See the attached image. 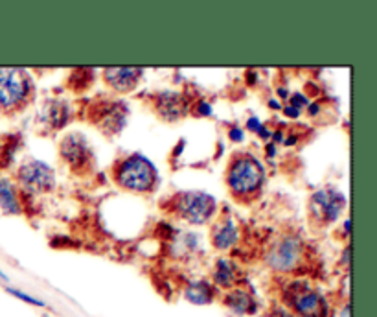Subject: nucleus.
I'll use <instances>...</instances> for the list:
<instances>
[{
    "instance_id": "f257e3e1",
    "label": "nucleus",
    "mask_w": 377,
    "mask_h": 317,
    "mask_svg": "<svg viewBox=\"0 0 377 317\" xmlns=\"http://www.w3.org/2000/svg\"><path fill=\"white\" fill-rule=\"evenodd\" d=\"M265 183V168L258 158L248 154L232 157L226 170V185L232 197L239 203H248L259 196Z\"/></svg>"
},
{
    "instance_id": "f03ea898",
    "label": "nucleus",
    "mask_w": 377,
    "mask_h": 317,
    "mask_svg": "<svg viewBox=\"0 0 377 317\" xmlns=\"http://www.w3.org/2000/svg\"><path fill=\"white\" fill-rule=\"evenodd\" d=\"M113 177L120 188L136 194H151L158 186V172L142 154H131L118 161Z\"/></svg>"
},
{
    "instance_id": "7ed1b4c3",
    "label": "nucleus",
    "mask_w": 377,
    "mask_h": 317,
    "mask_svg": "<svg viewBox=\"0 0 377 317\" xmlns=\"http://www.w3.org/2000/svg\"><path fill=\"white\" fill-rule=\"evenodd\" d=\"M35 94L30 72L22 69H0V113L15 115L26 109Z\"/></svg>"
},
{
    "instance_id": "20e7f679",
    "label": "nucleus",
    "mask_w": 377,
    "mask_h": 317,
    "mask_svg": "<svg viewBox=\"0 0 377 317\" xmlns=\"http://www.w3.org/2000/svg\"><path fill=\"white\" fill-rule=\"evenodd\" d=\"M284 302L298 317L329 316V305L326 297L313 290L307 280H291L284 288Z\"/></svg>"
},
{
    "instance_id": "39448f33",
    "label": "nucleus",
    "mask_w": 377,
    "mask_h": 317,
    "mask_svg": "<svg viewBox=\"0 0 377 317\" xmlns=\"http://www.w3.org/2000/svg\"><path fill=\"white\" fill-rule=\"evenodd\" d=\"M173 212L192 225H205L216 216L217 201L206 192H181L173 199Z\"/></svg>"
},
{
    "instance_id": "423d86ee",
    "label": "nucleus",
    "mask_w": 377,
    "mask_h": 317,
    "mask_svg": "<svg viewBox=\"0 0 377 317\" xmlns=\"http://www.w3.org/2000/svg\"><path fill=\"white\" fill-rule=\"evenodd\" d=\"M129 118V107L120 100L102 98L92 102L89 107V120L107 137H116L124 132Z\"/></svg>"
},
{
    "instance_id": "0eeeda50",
    "label": "nucleus",
    "mask_w": 377,
    "mask_h": 317,
    "mask_svg": "<svg viewBox=\"0 0 377 317\" xmlns=\"http://www.w3.org/2000/svg\"><path fill=\"white\" fill-rule=\"evenodd\" d=\"M304 253L306 247L298 236H284L267 253V264L275 271L291 273L304 264Z\"/></svg>"
},
{
    "instance_id": "6e6552de",
    "label": "nucleus",
    "mask_w": 377,
    "mask_h": 317,
    "mask_svg": "<svg viewBox=\"0 0 377 317\" xmlns=\"http://www.w3.org/2000/svg\"><path fill=\"white\" fill-rule=\"evenodd\" d=\"M17 179L21 183L22 190H26L32 196H39V194H48L50 190H54L55 172L44 161L32 158L19 168Z\"/></svg>"
},
{
    "instance_id": "1a4fd4ad",
    "label": "nucleus",
    "mask_w": 377,
    "mask_h": 317,
    "mask_svg": "<svg viewBox=\"0 0 377 317\" xmlns=\"http://www.w3.org/2000/svg\"><path fill=\"white\" fill-rule=\"evenodd\" d=\"M346 207V197L339 190L322 188L311 196L309 201V216L317 225H329L337 221L340 212Z\"/></svg>"
},
{
    "instance_id": "9d476101",
    "label": "nucleus",
    "mask_w": 377,
    "mask_h": 317,
    "mask_svg": "<svg viewBox=\"0 0 377 317\" xmlns=\"http://www.w3.org/2000/svg\"><path fill=\"white\" fill-rule=\"evenodd\" d=\"M59 155L63 163L75 174H86L94 163L91 144L81 133H71L61 141Z\"/></svg>"
},
{
    "instance_id": "9b49d317",
    "label": "nucleus",
    "mask_w": 377,
    "mask_h": 317,
    "mask_svg": "<svg viewBox=\"0 0 377 317\" xmlns=\"http://www.w3.org/2000/svg\"><path fill=\"white\" fill-rule=\"evenodd\" d=\"M155 111L164 122H178L188 113V100L177 91H162L155 96Z\"/></svg>"
},
{
    "instance_id": "f8f14e48",
    "label": "nucleus",
    "mask_w": 377,
    "mask_h": 317,
    "mask_svg": "<svg viewBox=\"0 0 377 317\" xmlns=\"http://www.w3.org/2000/svg\"><path fill=\"white\" fill-rule=\"evenodd\" d=\"M37 118L44 127H48L50 132L52 129L57 132V129H63L68 122H72L74 109H72V105L66 100L52 98L48 102H44L43 109H41Z\"/></svg>"
},
{
    "instance_id": "ddd939ff",
    "label": "nucleus",
    "mask_w": 377,
    "mask_h": 317,
    "mask_svg": "<svg viewBox=\"0 0 377 317\" xmlns=\"http://www.w3.org/2000/svg\"><path fill=\"white\" fill-rule=\"evenodd\" d=\"M142 76H144V71L135 66H116V69L103 71V80L107 83V87L120 94L133 93L138 87Z\"/></svg>"
},
{
    "instance_id": "4468645a",
    "label": "nucleus",
    "mask_w": 377,
    "mask_h": 317,
    "mask_svg": "<svg viewBox=\"0 0 377 317\" xmlns=\"http://www.w3.org/2000/svg\"><path fill=\"white\" fill-rule=\"evenodd\" d=\"M237 238H239V230H237L236 221L230 216L219 219L212 229V244L219 251H226V249L236 246Z\"/></svg>"
},
{
    "instance_id": "2eb2a0df",
    "label": "nucleus",
    "mask_w": 377,
    "mask_h": 317,
    "mask_svg": "<svg viewBox=\"0 0 377 317\" xmlns=\"http://www.w3.org/2000/svg\"><path fill=\"white\" fill-rule=\"evenodd\" d=\"M223 302L237 316H252L258 312V302L254 301V297L248 291L241 290V288H232L225 296Z\"/></svg>"
},
{
    "instance_id": "dca6fc26",
    "label": "nucleus",
    "mask_w": 377,
    "mask_h": 317,
    "mask_svg": "<svg viewBox=\"0 0 377 317\" xmlns=\"http://www.w3.org/2000/svg\"><path fill=\"white\" fill-rule=\"evenodd\" d=\"M184 297L192 305H210L216 297V286L208 280H192L184 290Z\"/></svg>"
},
{
    "instance_id": "f3484780",
    "label": "nucleus",
    "mask_w": 377,
    "mask_h": 317,
    "mask_svg": "<svg viewBox=\"0 0 377 317\" xmlns=\"http://www.w3.org/2000/svg\"><path fill=\"white\" fill-rule=\"evenodd\" d=\"M241 273L236 264L228 260V258H219L214 269V284L221 286V288H234L239 282Z\"/></svg>"
},
{
    "instance_id": "a211bd4d",
    "label": "nucleus",
    "mask_w": 377,
    "mask_h": 317,
    "mask_svg": "<svg viewBox=\"0 0 377 317\" xmlns=\"http://www.w3.org/2000/svg\"><path fill=\"white\" fill-rule=\"evenodd\" d=\"M0 208L6 214H21L22 205L19 199V192L10 179H0Z\"/></svg>"
},
{
    "instance_id": "6ab92c4d",
    "label": "nucleus",
    "mask_w": 377,
    "mask_h": 317,
    "mask_svg": "<svg viewBox=\"0 0 377 317\" xmlns=\"http://www.w3.org/2000/svg\"><path fill=\"white\" fill-rule=\"evenodd\" d=\"M13 154H15V146L10 143V138L4 141L0 137V166H6V163H10Z\"/></svg>"
},
{
    "instance_id": "aec40b11",
    "label": "nucleus",
    "mask_w": 377,
    "mask_h": 317,
    "mask_svg": "<svg viewBox=\"0 0 377 317\" xmlns=\"http://www.w3.org/2000/svg\"><path fill=\"white\" fill-rule=\"evenodd\" d=\"M247 129H248V132L258 133L259 137L265 138V141H267V138H270V135H273V133H270L269 129H267V127H265L264 124H261V122L258 120V118H254V116H252V118H248Z\"/></svg>"
},
{
    "instance_id": "412c9836",
    "label": "nucleus",
    "mask_w": 377,
    "mask_h": 317,
    "mask_svg": "<svg viewBox=\"0 0 377 317\" xmlns=\"http://www.w3.org/2000/svg\"><path fill=\"white\" fill-rule=\"evenodd\" d=\"M8 293L15 296L17 299H21V301L28 302V305H33V307H39V308L44 307V302L41 301V299H35V297L28 296V293H24V291H21V290H15V288H8Z\"/></svg>"
},
{
    "instance_id": "4be33fe9",
    "label": "nucleus",
    "mask_w": 377,
    "mask_h": 317,
    "mask_svg": "<svg viewBox=\"0 0 377 317\" xmlns=\"http://www.w3.org/2000/svg\"><path fill=\"white\" fill-rule=\"evenodd\" d=\"M289 105H291V107H295V109H298L302 113V109L309 105V100H307L302 93H295L293 96H289Z\"/></svg>"
},
{
    "instance_id": "5701e85b",
    "label": "nucleus",
    "mask_w": 377,
    "mask_h": 317,
    "mask_svg": "<svg viewBox=\"0 0 377 317\" xmlns=\"http://www.w3.org/2000/svg\"><path fill=\"white\" fill-rule=\"evenodd\" d=\"M212 105L208 104V102H205V100H201V102H197V105H195V115L197 116H212Z\"/></svg>"
},
{
    "instance_id": "b1692460",
    "label": "nucleus",
    "mask_w": 377,
    "mask_h": 317,
    "mask_svg": "<svg viewBox=\"0 0 377 317\" xmlns=\"http://www.w3.org/2000/svg\"><path fill=\"white\" fill-rule=\"evenodd\" d=\"M228 137H230V141H234V143H243L245 141V132H243L241 127H230V132H228Z\"/></svg>"
},
{
    "instance_id": "393cba45",
    "label": "nucleus",
    "mask_w": 377,
    "mask_h": 317,
    "mask_svg": "<svg viewBox=\"0 0 377 317\" xmlns=\"http://www.w3.org/2000/svg\"><path fill=\"white\" fill-rule=\"evenodd\" d=\"M270 317H295L291 314V310H287V308H275L273 312H270Z\"/></svg>"
},
{
    "instance_id": "a878e982",
    "label": "nucleus",
    "mask_w": 377,
    "mask_h": 317,
    "mask_svg": "<svg viewBox=\"0 0 377 317\" xmlns=\"http://www.w3.org/2000/svg\"><path fill=\"white\" fill-rule=\"evenodd\" d=\"M284 113H286L287 116H291V118H298V116H300V111L291 107V105H287L286 109H284Z\"/></svg>"
},
{
    "instance_id": "bb28decb",
    "label": "nucleus",
    "mask_w": 377,
    "mask_h": 317,
    "mask_svg": "<svg viewBox=\"0 0 377 317\" xmlns=\"http://www.w3.org/2000/svg\"><path fill=\"white\" fill-rule=\"evenodd\" d=\"M340 317H350V302L342 308V312H340Z\"/></svg>"
},
{
    "instance_id": "cd10ccee",
    "label": "nucleus",
    "mask_w": 377,
    "mask_h": 317,
    "mask_svg": "<svg viewBox=\"0 0 377 317\" xmlns=\"http://www.w3.org/2000/svg\"><path fill=\"white\" fill-rule=\"evenodd\" d=\"M270 107L273 109H280V102L278 100H270Z\"/></svg>"
},
{
    "instance_id": "c85d7f7f",
    "label": "nucleus",
    "mask_w": 377,
    "mask_h": 317,
    "mask_svg": "<svg viewBox=\"0 0 377 317\" xmlns=\"http://www.w3.org/2000/svg\"><path fill=\"white\" fill-rule=\"evenodd\" d=\"M278 94H280L282 98H286V96H289V93H287V89H284V87L278 89Z\"/></svg>"
},
{
    "instance_id": "c756f323",
    "label": "nucleus",
    "mask_w": 377,
    "mask_h": 317,
    "mask_svg": "<svg viewBox=\"0 0 377 317\" xmlns=\"http://www.w3.org/2000/svg\"><path fill=\"white\" fill-rule=\"evenodd\" d=\"M0 279H4V280H8V275L4 273V271H2V269H0Z\"/></svg>"
}]
</instances>
